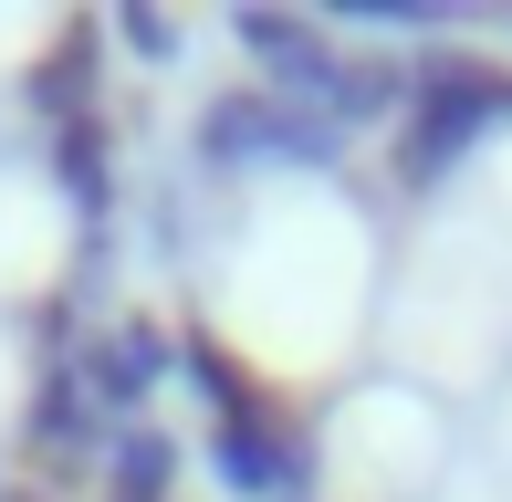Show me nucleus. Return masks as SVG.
<instances>
[{
  "label": "nucleus",
  "instance_id": "1",
  "mask_svg": "<svg viewBox=\"0 0 512 502\" xmlns=\"http://www.w3.org/2000/svg\"><path fill=\"white\" fill-rule=\"evenodd\" d=\"M492 126H512V63L481 42H429L408 63V116H398V157H387L398 199H439Z\"/></svg>",
  "mask_w": 512,
  "mask_h": 502
},
{
  "label": "nucleus",
  "instance_id": "2",
  "mask_svg": "<svg viewBox=\"0 0 512 502\" xmlns=\"http://www.w3.org/2000/svg\"><path fill=\"white\" fill-rule=\"evenodd\" d=\"M335 147H345V136L324 126V116H304V105H283V95H262V84L209 95L199 126H189V157H199L209 178H272V168L324 178V168H335Z\"/></svg>",
  "mask_w": 512,
  "mask_h": 502
},
{
  "label": "nucleus",
  "instance_id": "3",
  "mask_svg": "<svg viewBox=\"0 0 512 502\" xmlns=\"http://www.w3.org/2000/svg\"><path fill=\"white\" fill-rule=\"evenodd\" d=\"M230 42H241V63L262 74V95H283V105H304V116H324L335 63H345L335 21H314V11H230Z\"/></svg>",
  "mask_w": 512,
  "mask_h": 502
},
{
  "label": "nucleus",
  "instance_id": "4",
  "mask_svg": "<svg viewBox=\"0 0 512 502\" xmlns=\"http://www.w3.org/2000/svg\"><path fill=\"white\" fill-rule=\"evenodd\" d=\"M74 377H84V398H95L105 419H147L157 377H178V335L157 325V314H105L74 346Z\"/></svg>",
  "mask_w": 512,
  "mask_h": 502
},
{
  "label": "nucleus",
  "instance_id": "5",
  "mask_svg": "<svg viewBox=\"0 0 512 502\" xmlns=\"http://www.w3.org/2000/svg\"><path fill=\"white\" fill-rule=\"evenodd\" d=\"M21 105H32L42 126H74V116L105 105V21L95 11H63V32L21 63Z\"/></svg>",
  "mask_w": 512,
  "mask_h": 502
},
{
  "label": "nucleus",
  "instance_id": "6",
  "mask_svg": "<svg viewBox=\"0 0 512 502\" xmlns=\"http://www.w3.org/2000/svg\"><path fill=\"white\" fill-rule=\"evenodd\" d=\"M178 377L199 387L209 429H241V440H262V429H293V419H283V398H272V387L241 367V346H230V335H209V325L178 335Z\"/></svg>",
  "mask_w": 512,
  "mask_h": 502
},
{
  "label": "nucleus",
  "instance_id": "7",
  "mask_svg": "<svg viewBox=\"0 0 512 502\" xmlns=\"http://www.w3.org/2000/svg\"><path fill=\"white\" fill-rule=\"evenodd\" d=\"M105 408L84 398V377L74 367H42L32 377V408H21V450H32L42 471H84V461H105Z\"/></svg>",
  "mask_w": 512,
  "mask_h": 502
},
{
  "label": "nucleus",
  "instance_id": "8",
  "mask_svg": "<svg viewBox=\"0 0 512 502\" xmlns=\"http://www.w3.org/2000/svg\"><path fill=\"white\" fill-rule=\"evenodd\" d=\"M53 189H63V210H74L84 231L115 220V199H126V147H115V116H105V105L74 116V126H53Z\"/></svg>",
  "mask_w": 512,
  "mask_h": 502
},
{
  "label": "nucleus",
  "instance_id": "9",
  "mask_svg": "<svg viewBox=\"0 0 512 502\" xmlns=\"http://www.w3.org/2000/svg\"><path fill=\"white\" fill-rule=\"evenodd\" d=\"M398 116H408V63L387 53V42H356V53L335 63L324 126H335V136H366V126H398Z\"/></svg>",
  "mask_w": 512,
  "mask_h": 502
},
{
  "label": "nucleus",
  "instance_id": "10",
  "mask_svg": "<svg viewBox=\"0 0 512 502\" xmlns=\"http://www.w3.org/2000/svg\"><path fill=\"white\" fill-rule=\"evenodd\" d=\"M95 471H105V492H126V502H168L178 471H189V450H178V429H157V419H115Z\"/></svg>",
  "mask_w": 512,
  "mask_h": 502
},
{
  "label": "nucleus",
  "instance_id": "11",
  "mask_svg": "<svg viewBox=\"0 0 512 502\" xmlns=\"http://www.w3.org/2000/svg\"><path fill=\"white\" fill-rule=\"evenodd\" d=\"M105 32L126 42L136 63H178V53H189V32H178V21L157 11V0H115V11H105Z\"/></svg>",
  "mask_w": 512,
  "mask_h": 502
},
{
  "label": "nucleus",
  "instance_id": "12",
  "mask_svg": "<svg viewBox=\"0 0 512 502\" xmlns=\"http://www.w3.org/2000/svg\"><path fill=\"white\" fill-rule=\"evenodd\" d=\"M0 502H53V492H0Z\"/></svg>",
  "mask_w": 512,
  "mask_h": 502
},
{
  "label": "nucleus",
  "instance_id": "13",
  "mask_svg": "<svg viewBox=\"0 0 512 502\" xmlns=\"http://www.w3.org/2000/svg\"><path fill=\"white\" fill-rule=\"evenodd\" d=\"M105 502H126V492H105Z\"/></svg>",
  "mask_w": 512,
  "mask_h": 502
}]
</instances>
